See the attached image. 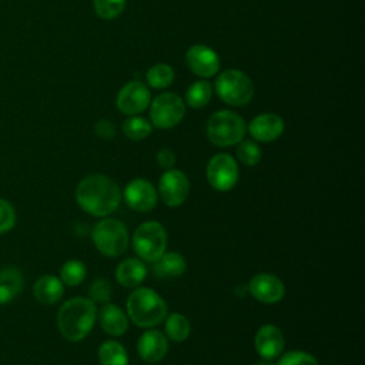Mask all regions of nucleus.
I'll return each mask as SVG.
<instances>
[{
    "label": "nucleus",
    "instance_id": "nucleus-34",
    "mask_svg": "<svg viewBox=\"0 0 365 365\" xmlns=\"http://www.w3.org/2000/svg\"><path fill=\"white\" fill-rule=\"evenodd\" d=\"M94 133L103 140H111L115 135V127L110 120H98L94 125Z\"/></svg>",
    "mask_w": 365,
    "mask_h": 365
},
{
    "label": "nucleus",
    "instance_id": "nucleus-19",
    "mask_svg": "<svg viewBox=\"0 0 365 365\" xmlns=\"http://www.w3.org/2000/svg\"><path fill=\"white\" fill-rule=\"evenodd\" d=\"M147 277V267L140 258H125L115 268V279L124 288L140 287Z\"/></svg>",
    "mask_w": 365,
    "mask_h": 365
},
{
    "label": "nucleus",
    "instance_id": "nucleus-10",
    "mask_svg": "<svg viewBox=\"0 0 365 365\" xmlns=\"http://www.w3.org/2000/svg\"><path fill=\"white\" fill-rule=\"evenodd\" d=\"M188 192L190 181L181 170H165L158 180L157 194L160 200L168 207H180L187 200Z\"/></svg>",
    "mask_w": 365,
    "mask_h": 365
},
{
    "label": "nucleus",
    "instance_id": "nucleus-17",
    "mask_svg": "<svg viewBox=\"0 0 365 365\" xmlns=\"http://www.w3.org/2000/svg\"><path fill=\"white\" fill-rule=\"evenodd\" d=\"M248 133L255 141L271 143L284 133V121L275 113H262L251 120Z\"/></svg>",
    "mask_w": 365,
    "mask_h": 365
},
{
    "label": "nucleus",
    "instance_id": "nucleus-3",
    "mask_svg": "<svg viewBox=\"0 0 365 365\" xmlns=\"http://www.w3.org/2000/svg\"><path fill=\"white\" fill-rule=\"evenodd\" d=\"M127 314L140 328H154L168 314L164 298L153 288L137 287L127 298Z\"/></svg>",
    "mask_w": 365,
    "mask_h": 365
},
{
    "label": "nucleus",
    "instance_id": "nucleus-20",
    "mask_svg": "<svg viewBox=\"0 0 365 365\" xmlns=\"http://www.w3.org/2000/svg\"><path fill=\"white\" fill-rule=\"evenodd\" d=\"M24 288V275L20 268L6 265L0 268V305L11 302Z\"/></svg>",
    "mask_w": 365,
    "mask_h": 365
},
{
    "label": "nucleus",
    "instance_id": "nucleus-14",
    "mask_svg": "<svg viewBox=\"0 0 365 365\" xmlns=\"http://www.w3.org/2000/svg\"><path fill=\"white\" fill-rule=\"evenodd\" d=\"M188 68L198 77L210 78L220 70L218 54L205 44H194L185 54Z\"/></svg>",
    "mask_w": 365,
    "mask_h": 365
},
{
    "label": "nucleus",
    "instance_id": "nucleus-6",
    "mask_svg": "<svg viewBox=\"0 0 365 365\" xmlns=\"http://www.w3.org/2000/svg\"><path fill=\"white\" fill-rule=\"evenodd\" d=\"M167 241V231L158 221H145L140 224L131 237L134 252L140 259L151 264L165 252Z\"/></svg>",
    "mask_w": 365,
    "mask_h": 365
},
{
    "label": "nucleus",
    "instance_id": "nucleus-12",
    "mask_svg": "<svg viewBox=\"0 0 365 365\" xmlns=\"http://www.w3.org/2000/svg\"><path fill=\"white\" fill-rule=\"evenodd\" d=\"M151 103L148 87L141 81H130L121 87L117 94V107L121 113L137 115L143 113Z\"/></svg>",
    "mask_w": 365,
    "mask_h": 365
},
{
    "label": "nucleus",
    "instance_id": "nucleus-11",
    "mask_svg": "<svg viewBox=\"0 0 365 365\" xmlns=\"http://www.w3.org/2000/svg\"><path fill=\"white\" fill-rule=\"evenodd\" d=\"M121 197L125 201V204L137 212L151 211L158 201L157 188L145 178L131 180L125 185Z\"/></svg>",
    "mask_w": 365,
    "mask_h": 365
},
{
    "label": "nucleus",
    "instance_id": "nucleus-25",
    "mask_svg": "<svg viewBox=\"0 0 365 365\" xmlns=\"http://www.w3.org/2000/svg\"><path fill=\"white\" fill-rule=\"evenodd\" d=\"M211 96H212L211 84L207 80H198L187 88L185 101L192 108H202L210 103Z\"/></svg>",
    "mask_w": 365,
    "mask_h": 365
},
{
    "label": "nucleus",
    "instance_id": "nucleus-22",
    "mask_svg": "<svg viewBox=\"0 0 365 365\" xmlns=\"http://www.w3.org/2000/svg\"><path fill=\"white\" fill-rule=\"evenodd\" d=\"M187 269V261L185 258L175 251L164 252L161 254L154 262H153V271L160 278H177L182 275Z\"/></svg>",
    "mask_w": 365,
    "mask_h": 365
},
{
    "label": "nucleus",
    "instance_id": "nucleus-4",
    "mask_svg": "<svg viewBox=\"0 0 365 365\" xmlns=\"http://www.w3.org/2000/svg\"><path fill=\"white\" fill-rule=\"evenodd\" d=\"M247 127L237 113L218 110L207 121V137L217 147H230L244 140Z\"/></svg>",
    "mask_w": 365,
    "mask_h": 365
},
{
    "label": "nucleus",
    "instance_id": "nucleus-27",
    "mask_svg": "<svg viewBox=\"0 0 365 365\" xmlns=\"http://www.w3.org/2000/svg\"><path fill=\"white\" fill-rule=\"evenodd\" d=\"M87 275V269L83 261L80 259H68L60 268V279L64 285L77 287L80 285Z\"/></svg>",
    "mask_w": 365,
    "mask_h": 365
},
{
    "label": "nucleus",
    "instance_id": "nucleus-8",
    "mask_svg": "<svg viewBox=\"0 0 365 365\" xmlns=\"http://www.w3.org/2000/svg\"><path fill=\"white\" fill-rule=\"evenodd\" d=\"M185 115V104L175 93H163L150 103V123L160 130L180 124Z\"/></svg>",
    "mask_w": 365,
    "mask_h": 365
},
{
    "label": "nucleus",
    "instance_id": "nucleus-33",
    "mask_svg": "<svg viewBox=\"0 0 365 365\" xmlns=\"http://www.w3.org/2000/svg\"><path fill=\"white\" fill-rule=\"evenodd\" d=\"M16 210L4 198H0V234H6L16 225Z\"/></svg>",
    "mask_w": 365,
    "mask_h": 365
},
{
    "label": "nucleus",
    "instance_id": "nucleus-18",
    "mask_svg": "<svg viewBox=\"0 0 365 365\" xmlns=\"http://www.w3.org/2000/svg\"><path fill=\"white\" fill-rule=\"evenodd\" d=\"M97 319L101 329L111 336H121L128 329L127 314L115 304L106 302L97 311Z\"/></svg>",
    "mask_w": 365,
    "mask_h": 365
},
{
    "label": "nucleus",
    "instance_id": "nucleus-21",
    "mask_svg": "<svg viewBox=\"0 0 365 365\" xmlns=\"http://www.w3.org/2000/svg\"><path fill=\"white\" fill-rule=\"evenodd\" d=\"M64 294V284L56 275H41L33 285V295L37 302L43 305H53L61 299Z\"/></svg>",
    "mask_w": 365,
    "mask_h": 365
},
{
    "label": "nucleus",
    "instance_id": "nucleus-31",
    "mask_svg": "<svg viewBox=\"0 0 365 365\" xmlns=\"http://www.w3.org/2000/svg\"><path fill=\"white\" fill-rule=\"evenodd\" d=\"M277 365H319L318 359L305 351L292 349L279 355V359L275 362Z\"/></svg>",
    "mask_w": 365,
    "mask_h": 365
},
{
    "label": "nucleus",
    "instance_id": "nucleus-36",
    "mask_svg": "<svg viewBox=\"0 0 365 365\" xmlns=\"http://www.w3.org/2000/svg\"><path fill=\"white\" fill-rule=\"evenodd\" d=\"M255 365H277L272 359H264V358H261Z\"/></svg>",
    "mask_w": 365,
    "mask_h": 365
},
{
    "label": "nucleus",
    "instance_id": "nucleus-29",
    "mask_svg": "<svg viewBox=\"0 0 365 365\" xmlns=\"http://www.w3.org/2000/svg\"><path fill=\"white\" fill-rule=\"evenodd\" d=\"M261 148L252 140H241L237 145V158L247 167H254L261 161Z\"/></svg>",
    "mask_w": 365,
    "mask_h": 365
},
{
    "label": "nucleus",
    "instance_id": "nucleus-9",
    "mask_svg": "<svg viewBox=\"0 0 365 365\" xmlns=\"http://www.w3.org/2000/svg\"><path fill=\"white\" fill-rule=\"evenodd\" d=\"M205 175L208 184L217 191H230L232 190L240 178V168L237 161L225 153L215 154L210 158Z\"/></svg>",
    "mask_w": 365,
    "mask_h": 365
},
{
    "label": "nucleus",
    "instance_id": "nucleus-5",
    "mask_svg": "<svg viewBox=\"0 0 365 365\" xmlns=\"http://www.w3.org/2000/svg\"><path fill=\"white\" fill-rule=\"evenodd\" d=\"M91 238L96 248L108 258L124 254L130 242L127 227L120 220L111 217H104L94 225Z\"/></svg>",
    "mask_w": 365,
    "mask_h": 365
},
{
    "label": "nucleus",
    "instance_id": "nucleus-30",
    "mask_svg": "<svg viewBox=\"0 0 365 365\" xmlns=\"http://www.w3.org/2000/svg\"><path fill=\"white\" fill-rule=\"evenodd\" d=\"M127 0H93L94 10L98 17L104 20L115 19L125 9Z\"/></svg>",
    "mask_w": 365,
    "mask_h": 365
},
{
    "label": "nucleus",
    "instance_id": "nucleus-1",
    "mask_svg": "<svg viewBox=\"0 0 365 365\" xmlns=\"http://www.w3.org/2000/svg\"><path fill=\"white\" fill-rule=\"evenodd\" d=\"M121 200L117 182L104 174H88L76 188L78 207L93 217H108L118 208Z\"/></svg>",
    "mask_w": 365,
    "mask_h": 365
},
{
    "label": "nucleus",
    "instance_id": "nucleus-13",
    "mask_svg": "<svg viewBox=\"0 0 365 365\" xmlns=\"http://www.w3.org/2000/svg\"><path fill=\"white\" fill-rule=\"evenodd\" d=\"M248 291L259 302L277 304L285 295V285L277 275L261 272L250 279Z\"/></svg>",
    "mask_w": 365,
    "mask_h": 365
},
{
    "label": "nucleus",
    "instance_id": "nucleus-26",
    "mask_svg": "<svg viewBox=\"0 0 365 365\" xmlns=\"http://www.w3.org/2000/svg\"><path fill=\"white\" fill-rule=\"evenodd\" d=\"M121 131L123 134L133 140V141H140L147 138L151 131H153V125L148 120H145L144 117L140 115H130L121 125Z\"/></svg>",
    "mask_w": 365,
    "mask_h": 365
},
{
    "label": "nucleus",
    "instance_id": "nucleus-7",
    "mask_svg": "<svg viewBox=\"0 0 365 365\" xmlns=\"http://www.w3.org/2000/svg\"><path fill=\"white\" fill-rule=\"evenodd\" d=\"M215 91L218 97L228 106L241 107L251 101L254 86L251 78L235 68L222 71L215 80Z\"/></svg>",
    "mask_w": 365,
    "mask_h": 365
},
{
    "label": "nucleus",
    "instance_id": "nucleus-28",
    "mask_svg": "<svg viewBox=\"0 0 365 365\" xmlns=\"http://www.w3.org/2000/svg\"><path fill=\"white\" fill-rule=\"evenodd\" d=\"M145 78L153 88H165L174 81V70L165 63H158L148 68Z\"/></svg>",
    "mask_w": 365,
    "mask_h": 365
},
{
    "label": "nucleus",
    "instance_id": "nucleus-23",
    "mask_svg": "<svg viewBox=\"0 0 365 365\" xmlns=\"http://www.w3.org/2000/svg\"><path fill=\"white\" fill-rule=\"evenodd\" d=\"M100 365H128V354L124 345L118 341L108 339L98 346Z\"/></svg>",
    "mask_w": 365,
    "mask_h": 365
},
{
    "label": "nucleus",
    "instance_id": "nucleus-24",
    "mask_svg": "<svg viewBox=\"0 0 365 365\" xmlns=\"http://www.w3.org/2000/svg\"><path fill=\"white\" fill-rule=\"evenodd\" d=\"M165 321V336L174 342H182L190 336L191 324L188 318L180 312L167 314Z\"/></svg>",
    "mask_w": 365,
    "mask_h": 365
},
{
    "label": "nucleus",
    "instance_id": "nucleus-35",
    "mask_svg": "<svg viewBox=\"0 0 365 365\" xmlns=\"http://www.w3.org/2000/svg\"><path fill=\"white\" fill-rule=\"evenodd\" d=\"M157 163L164 170L174 168V165H175V154H174V151H171L170 148H161L157 153Z\"/></svg>",
    "mask_w": 365,
    "mask_h": 365
},
{
    "label": "nucleus",
    "instance_id": "nucleus-2",
    "mask_svg": "<svg viewBox=\"0 0 365 365\" xmlns=\"http://www.w3.org/2000/svg\"><path fill=\"white\" fill-rule=\"evenodd\" d=\"M97 319V307L88 297H74L63 302L57 312V327L64 339L83 341Z\"/></svg>",
    "mask_w": 365,
    "mask_h": 365
},
{
    "label": "nucleus",
    "instance_id": "nucleus-15",
    "mask_svg": "<svg viewBox=\"0 0 365 365\" xmlns=\"http://www.w3.org/2000/svg\"><path fill=\"white\" fill-rule=\"evenodd\" d=\"M254 346L259 358H264V359L278 358L285 348L284 334L277 325L265 324L258 328L254 338Z\"/></svg>",
    "mask_w": 365,
    "mask_h": 365
},
{
    "label": "nucleus",
    "instance_id": "nucleus-32",
    "mask_svg": "<svg viewBox=\"0 0 365 365\" xmlns=\"http://www.w3.org/2000/svg\"><path fill=\"white\" fill-rule=\"evenodd\" d=\"M113 297V289H111V284L106 279V278H97L94 279L90 287H88V298L97 304H106L110 302Z\"/></svg>",
    "mask_w": 365,
    "mask_h": 365
},
{
    "label": "nucleus",
    "instance_id": "nucleus-16",
    "mask_svg": "<svg viewBox=\"0 0 365 365\" xmlns=\"http://www.w3.org/2000/svg\"><path fill=\"white\" fill-rule=\"evenodd\" d=\"M137 352L148 364L160 362L168 352V338L161 331L148 328L137 341Z\"/></svg>",
    "mask_w": 365,
    "mask_h": 365
}]
</instances>
